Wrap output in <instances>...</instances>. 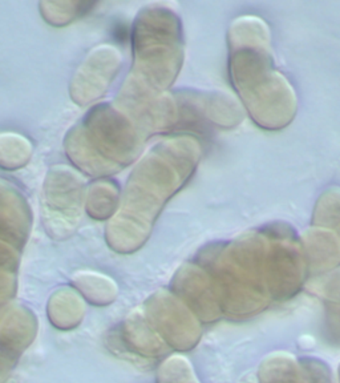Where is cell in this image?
Returning <instances> with one entry per match:
<instances>
[{
	"instance_id": "cell-1",
	"label": "cell",
	"mask_w": 340,
	"mask_h": 383,
	"mask_svg": "<svg viewBox=\"0 0 340 383\" xmlns=\"http://www.w3.org/2000/svg\"><path fill=\"white\" fill-rule=\"evenodd\" d=\"M113 36L118 41H125L128 39V30L125 26H117L113 30Z\"/></svg>"
}]
</instances>
